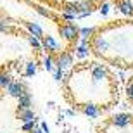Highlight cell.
I'll return each mask as SVG.
<instances>
[{"mask_svg":"<svg viewBox=\"0 0 133 133\" xmlns=\"http://www.w3.org/2000/svg\"><path fill=\"white\" fill-rule=\"evenodd\" d=\"M57 31H59L61 38L64 40L66 43H68V50L71 52V50H76V43H78L79 40V28L78 24H74V23H71V21H62L59 24V28H57Z\"/></svg>","mask_w":133,"mask_h":133,"instance_id":"6da1fadb","label":"cell"},{"mask_svg":"<svg viewBox=\"0 0 133 133\" xmlns=\"http://www.w3.org/2000/svg\"><path fill=\"white\" fill-rule=\"evenodd\" d=\"M42 49L49 55H54V57L57 54H61V52H68V49H66L64 45L61 43L55 36H50V35H45L43 38H42Z\"/></svg>","mask_w":133,"mask_h":133,"instance_id":"7a4b0ae2","label":"cell"},{"mask_svg":"<svg viewBox=\"0 0 133 133\" xmlns=\"http://www.w3.org/2000/svg\"><path fill=\"white\" fill-rule=\"evenodd\" d=\"M55 59V68L64 71V69H69L71 66L74 64V55L73 52H61L54 57Z\"/></svg>","mask_w":133,"mask_h":133,"instance_id":"3957f363","label":"cell"},{"mask_svg":"<svg viewBox=\"0 0 133 133\" xmlns=\"http://www.w3.org/2000/svg\"><path fill=\"white\" fill-rule=\"evenodd\" d=\"M24 92H28L26 85L23 81H16V79H12V83L5 88V94L9 95V97H14V99H19Z\"/></svg>","mask_w":133,"mask_h":133,"instance_id":"277c9868","label":"cell"},{"mask_svg":"<svg viewBox=\"0 0 133 133\" xmlns=\"http://www.w3.org/2000/svg\"><path fill=\"white\" fill-rule=\"evenodd\" d=\"M78 111L79 112H83L85 116H88V118L95 119V118H99V116H102V109L97 107V105H94V104H87V105H78Z\"/></svg>","mask_w":133,"mask_h":133,"instance_id":"5b68a950","label":"cell"},{"mask_svg":"<svg viewBox=\"0 0 133 133\" xmlns=\"http://www.w3.org/2000/svg\"><path fill=\"white\" fill-rule=\"evenodd\" d=\"M24 28L28 30V35H31V36H36L38 40H42L45 36L43 33V28L38 24V23H31V21H24Z\"/></svg>","mask_w":133,"mask_h":133,"instance_id":"8992f818","label":"cell"},{"mask_svg":"<svg viewBox=\"0 0 133 133\" xmlns=\"http://www.w3.org/2000/svg\"><path fill=\"white\" fill-rule=\"evenodd\" d=\"M33 105V97H31L30 92H24L17 99V111H24V109H31Z\"/></svg>","mask_w":133,"mask_h":133,"instance_id":"52a82bcc","label":"cell"},{"mask_svg":"<svg viewBox=\"0 0 133 133\" xmlns=\"http://www.w3.org/2000/svg\"><path fill=\"white\" fill-rule=\"evenodd\" d=\"M114 5L124 16H133V2L131 0H114Z\"/></svg>","mask_w":133,"mask_h":133,"instance_id":"ba28073f","label":"cell"},{"mask_svg":"<svg viewBox=\"0 0 133 133\" xmlns=\"http://www.w3.org/2000/svg\"><path fill=\"white\" fill-rule=\"evenodd\" d=\"M36 69H38V61H35V59L28 61L24 64V69H23V76L24 78H30V76H33L36 73Z\"/></svg>","mask_w":133,"mask_h":133,"instance_id":"9c48e42d","label":"cell"},{"mask_svg":"<svg viewBox=\"0 0 133 133\" xmlns=\"http://www.w3.org/2000/svg\"><path fill=\"white\" fill-rule=\"evenodd\" d=\"M17 118H19V121H23V123H28V121L36 119V116H35L33 109H24V111H17Z\"/></svg>","mask_w":133,"mask_h":133,"instance_id":"30bf717a","label":"cell"},{"mask_svg":"<svg viewBox=\"0 0 133 133\" xmlns=\"http://www.w3.org/2000/svg\"><path fill=\"white\" fill-rule=\"evenodd\" d=\"M12 83V76L9 71H0V90H5Z\"/></svg>","mask_w":133,"mask_h":133,"instance_id":"8fae6325","label":"cell"},{"mask_svg":"<svg viewBox=\"0 0 133 133\" xmlns=\"http://www.w3.org/2000/svg\"><path fill=\"white\" fill-rule=\"evenodd\" d=\"M42 64H43V68L47 69V71H50V73H54L55 71V68H54V64H55V59H54V55H45L43 57V61H42Z\"/></svg>","mask_w":133,"mask_h":133,"instance_id":"7c38bea8","label":"cell"},{"mask_svg":"<svg viewBox=\"0 0 133 133\" xmlns=\"http://www.w3.org/2000/svg\"><path fill=\"white\" fill-rule=\"evenodd\" d=\"M0 31L5 33V35H12V33H16V28L9 26L7 23H4V21H0Z\"/></svg>","mask_w":133,"mask_h":133,"instance_id":"4fadbf2b","label":"cell"},{"mask_svg":"<svg viewBox=\"0 0 133 133\" xmlns=\"http://www.w3.org/2000/svg\"><path fill=\"white\" fill-rule=\"evenodd\" d=\"M35 128H36V119L28 121V123H23V131H33Z\"/></svg>","mask_w":133,"mask_h":133,"instance_id":"5bb4252c","label":"cell"},{"mask_svg":"<svg viewBox=\"0 0 133 133\" xmlns=\"http://www.w3.org/2000/svg\"><path fill=\"white\" fill-rule=\"evenodd\" d=\"M54 78L57 79V81L64 79V71H61V69H57V68H55V71H54Z\"/></svg>","mask_w":133,"mask_h":133,"instance_id":"9a60e30c","label":"cell"},{"mask_svg":"<svg viewBox=\"0 0 133 133\" xmlns=\"http://www.w3.org/2000/svg\"><path fill=\"white\" fill-rule=\"evenodd\" d=\"M33 133H43V130L40 128V126H36V128H35V130H33Z\"/></svg>","mask_w":133,"mask_h":133,"instance_id":"2e32d148","label":"cell"},{"mask_svg":"<svg viewBox=\"0 0 133 133\" xmlns=\"http://www.w3.org/2000/svg\"><path fill=\"white\" fill-rule=\"evenodd\" d=\"M66 114H68V116H74V111H73V109H69V111H66Z\"/></svg>","mask_w":133,"mask_h":133,"instance_id":"e0dca14e","label":"cell"}]
</instances>
